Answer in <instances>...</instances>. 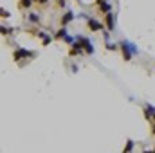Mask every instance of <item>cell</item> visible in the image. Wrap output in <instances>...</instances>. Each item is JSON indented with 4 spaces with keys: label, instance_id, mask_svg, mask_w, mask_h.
<instances>
[{
    "label": "cell",
    "instance_id": "obj_1",
    "mask_svg": "<svg viewBox=\"0 0 155 153\" xmlns=\"http://www.w3.org/2000/svg\"><path fill=\"white\" fill-rule=\"evenodd\" d=\"M78 43H79V45L85 49V52H87V54H92V52H94V47H92V43L88 41V38L79 36V38H78Z\"/></svg>",
    "mask_w": 155,
    "mask_h": 153
},
{
    "label": "cell",
    "instance_id": "obj_2",
    "mask_svg": "<svg viewBox=\"0 0 155 153\" xmlns=\"http://www.w3.org/2000/svg\"><path fill=\"white\" fill-rule=\"evenodd\" d=\"M25 56H33V52H31V51H25V49H16V51H15V59L25 58Z\"/></svg>",
    "mask_w": 155,
    "mask_h": 153
},
{
    "label": "cell",
    "instance_id": "obj_3",
    "mask_svg": "<svg viewBox=\"0 0 155 153\" xmlns=\"http://www.w3.org/2000/svg\"><path fill=\"white\" fill-rule=\"evenodd\" d=\"M88 29H90V31H101L103 25L99 24L98 20H88Z\"/></svg>",
    "mask_w": 155,
    "mask_h": 153
},
{
    "label": "cell",
    "instance_id": "obj_4",
    "mask_svg": "<svg viewBox=\"0 0 155 153\" xmlns=\"http://www.w3.org/2000/svg\"><path fill=\"white\" fill-rule=\"evenodd\" d=\"M106 27H108V31H112L114 29V18H112V15H110V13H106Z\"/></svg>",
    "mask_w": 155,
    "mask_h": 153
},
{
    "label": "cell",
    "instance_id": "obj_5",
    "mask_svg": "<svg viewBox=\"0 0 155 153\" xmlns=\"http://www.w3.org/2000/svg\"><path fill=\"white\" fill-rule=\"evenodd\" d=\"M99 11L110 13V4H108V2H99Z\"/></svg>",
    "mask_w": 155,
    "mask_h": 153
},
{
    "label": "cell",
    "instance_id": "obj_6",
    "mask_svg": "<svg viewBox=\"0 0 155 153\" xmlns=\"http://www.w3.org/2000/svg\"><path fill=\"white\" fill-rule=\"evenodd\" d=\"M72 18H74V15H72V13H71V11H69V13H67V15H65V16H63V18H61V24H63V25H65V24H69V22H71V20H72Z\"/></svg>",
    "mask_w": 155,
    "mask_h": 153
},
{
    "label": "cell",
    "instance_id": "obj_7",
    "mask_svg": "<svg viewBox=\"0 0 155 153\" xmlns=\"http://www.w3.org/2000/svg\"><path fill=\"white\" fill-rule=\"evenodd\" d=\"M79 52H81V45H79V43H76V45L71 49V52H69V54H71V56H76V54H79Z\"/></svg>",
    "mask_w": 155,
    "mask_h": 153
},
{
    "label": "cell",
    "instance_id": "obj_8",
    "mask_svg": "<svg viewBox=\"0 0 155 153\" xmlns=\"http://www.w3.org/2000/svg\"><path fill=\"white\" fill-rule=\"evenodd\" d=\"M132 148H134V142L128 141V142H126V148H124V151H123V153H130V151H132Z\"/></svg>",
    "mask_w": 155,
    "mask_h": 153
},
{
    "label": "cell",
    "instance_id": "obj_9",
    "mask_svg": "<svg viewBox=\"0 0 155 153\" xmlns=\"http://www.w3.org/2000/svg\"><path fill=\"white\" fill-rule=\"evenodd\" d=\"M63 36H67V33H65V29H61L58 34H56V38H63Z\"/></svg>",
    "mask_w": 155,
    "mask_h": 153
},
{
    "label": "cell",
    "instance_id": "obj_10",
    "mask_svg": "<svg viewBox=\"0 0 155 153\" xmlns=\"http://www.w3.org/2000/svg\"><path fill=\"white\" fill-rule=\"evenodd\" d=\"M20 2H22V4H24L25 7H29V6H31V0H20Z\"/></svg>",
    "mask_w": 155,
    "mask_h": 153
},
{
    "label": "cell",
    "instance_id": "obj_11",
    "mask_svg": "<svg viewBox=\"0 0 155 153\" xmlns=\"http://www.w3.org/2000/svg\"><path fill=\"white\" fill-rule=\"evenodd\" d=\"M144 153H155V149H153V151H144Z\"/></svg>",
    "mask_w": 155,
    "mask_h": 153
},
{
    "label": "cell",
    "instance_id": "obj_12",
    "mask_svg": "<svg viewBox=\"0 0 155 153\" xmlns=\"http://www.w3.org/2000/svg\"><path fill=\"white\" fill-rule=\"evenodd\" d=\"M40 2H47V0H40Z\"/></svg>",
    "mask_w": 155,
    "mask_h": 153
},
{
    "label": "cell",
    "instance_id": "obj_13",
    "mask_svg": "<svg viewBox=\"0 0 155 153\" xmlns=\"http://www.w3.org/2000/svg\"><path fill=\"white\" fill-rule=\"evenodd\" d=\"M98 2H105V0H98Z\"/></svg>",
    "mask_w": 155,
    "mask_h": 153
}]
</instances>
